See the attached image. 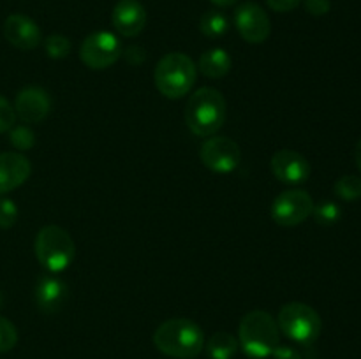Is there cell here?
Here are the masks:
<instances>
[{"mask_svg": "<svg viewBox=\"0 0 361 359\" xmlns=\"http://www.w3.org/2000/svg\"><path fill=\"white\" fill-rule=\"evenodd\" d=\"M303 0H267L268 7L275 13H291L302 4Z\"/></svg>", "mask_w": 361, "mask_h": 359, "instance_id": "28", "label": "cell"}, {"mask_svg": "<svg viewBox=\"0 0 361 359\" xmlns=\"http://www.w3.org/2000/svg\"><path fill=\"white\" fill-rule=\"evenodd\" d=\"M18 220V206L13 199L0 197V229H11Z\"/></svg>", "mask_w": 361, "mask_h": 359, "instance_id": "25", "label": "cell"}, {"mask_svg": "<svg viewBox=\"0 0 361 359\" xmlns=\"http://www.w3.org/2000/svg\"><path fill=\"white\" fill-rule=\"evenodd\" d=\"M44 49L49 58L62 60L71 53V41L66 35L51 34L44 39Z\"/></svg>", "mask_w": 361, "mask_h": 359, "instance_id": "22", "label": "cell"}, {"mask_svg": "<svg viewBox=\"0 0 361 359\" xmlns=\"http://www.w3.org/2000/svg\"><path fill=\"white\" fill-rule=\"evenodd\" d=\"M334 192L342 201L361 199V178L355 175L342 176L335 182Z\"/></svg>", "mask_w": 361, "mask_h": 359, "instance_id": "20", "label": "cell"}, {"mask_svg": "<svg viewBox=\"0 0 361 359\" xmlns=\"http://www.w3.org/2000/svg\"><path fill=\"white\" fill-rule=\"evenodd\" d=\"M201 162L207 165L210 171L228 175L233 172L240 165L242 160V151L236 141L226 136L208 137L203 143L200 151Z\"/></svg>", "mask_w": 361, "mask_h": 359, "instance_id": "9", "label": "cell"}, {"mask_svg": "<svg viewBox=\"0 0 361 359\" xmlns=\"http://www.w3.org/2000/svg\"><path fill=\"white\" fill-rule=\"evenodd\" d=\"M154 80L164 97L180 99L189 94L196 83V65L185 53H168L155 65Z\"/></svg>", "mask_w": 361, "mask_h": 359, "instance_id": "4", "label": "cell"}, {"mask_svg": "<svg viewBox=\"0 0 361 359\" xmlns=\"http://www.w3.org/2000/svg\"><path fill=\"white\" fill-rule=\"evenodd\" d=\"M314 201L305 190H286L271 204V218L279 225L295 227L312 215Z\"/></svg>", "mask_w": 361, "mask_h": 359, "instance_id": "8", "label": "cell"}, {"mask_svg": "<svg viewBox=\"0 0 361 359\" xmlns=\"http://www.w3.org/2000/svg\"><path fill=\"white\" fill-rule=\"evenodd\" d=\"M270 168L275 178L288 185H300L310 176L309 160L295 150L275 151L270 160Z\"/></svg>", "mask_w": 361, "mask_h": 359, "instance_id": "12", "label": "cell"}, {"mask_svg": "<svg viewBox=\"0 0 361 359\" xmlns=\"http://www.w3.org/2000/svg\"><path fill=\"white\" fill-rule=\"evenodd\" d=\"M0 305H2V294H0Z\"/></svg>", "mask_w": 361, "mask_h": 359, "instance_id": "32", "label": "cell"}, {"mask_svg": "<svg viewBox=\"0 0 361 359\" xmlns=\"http://www.w3.org/2000/svg\"><path fill=\"white\" fill-rule=\"evenodd\" d=\"M122 42L108 30L92 32L80 46V58L88 69L104 70L115 65L122 56Z\"/></svg>", "mask_w": 361, "mask_h": 359, "instance_id": "7", "label": "cell"}, {"mask_svg": "<svg viewBox=\"0 0 361 359\" xmlns=\"http://www.w3.org/2000/svg\"><path fill=\"white\" fill-rule=\"evenodd\" d=\"M51 111L49 94L41 87H25L18 92L14 113L23 123H41Z\"/></svg>", "mask_w": 361, "mask_h": 359, "instance_id": "11", "label": "cell"}, {"mask_svg": "<svg viewBox=\"0 0 361 359\" xmlns=\"http://www.w3.org/2000/svg\"><path fill=\"white\" fill-rule=\"evenodd\" d=\"M226 120V99L217 88H197L185 104V123L190 132L212 137L221 130Z\"/></svg>", "mask_w": 361, "mask_h": 359, "instance_id": "2", "label": "cell"}, {"mask_svg": "<svg viewBox=\"0 0 361 359\" xmlns=\"http://www.w3.org/2000/svg\"><path fill=\"white\" fill-rule=\"evenodd\" d=\"M14 125H16L14 106H11V102L4 95H0V134L9 132Z\"/></svg>", "mask_w": 361, "mask_h": 359, "instance_id": "26", "label": "cell"}, {"mask_svg": "<svg viewBox=\"0 0 361 359\" xmlns=\"http://www.w3.org/2000/svg\"><path fill=\"white\" fill-rule=\"evenodd\" d=\"M4 37L7 39L9 44L18 49H23V51L35 49L42 41L41 28L32 18L25 16V14H11L6 18Z\"/></svg>", "mask_w": 361, "mask_h": 359, "instance_id": "14", "label": "cell"}, {"mask_svg": "<svg viewBox=\"0 0 361 359\" xmlns=\"http://www.w3.org/2000/svg\"><path fill=\"white\" fill-rule=\"evenodd\" d=\"M277 324L281 333H284L289 340L302 345L316 341L321 334V327H323L319 313L312 306L300 301H293L282 306L277 317Z\"/></svg>", "mask_w": 361, "mask_h": 359, "instance_id": "6", "label": "cell"}, {"mask_svg": "<svg viewBox=\"0 0 361 359\" xmlns=\"http://www.w3.org/2000/svg\"><path fill=\"white\" fill-rule=\"evenodd\" d=\"M35 257L49 273H62L76 257V245L66 229L44 225L35 236Z\"/></svg>", "mask_w": 361, "mask_h": 359, "instance_id": "5", "label": "cell"}, {"mask_svg": "<svg viewBox=\"0 0 361 359\" xmlns=\"http://www.w3.org/2000/svg\"><path fill=\"white\" fill-rule=\"evenodd\" d=\"M210 2L214 4L215 7H231V6H235L238 0H210Z\"/></svg>", "mask_w": 361, "mask_h": 359, "instance_id": "30", "label": "cell"}, {"mask_svg": "<svg viewBox=\"0 0 361 359\" xmlns=\"http://www.w3.org/2000/svg\"><path fill=\"white\" fill-rule=\"evenodd\" d=\"M233 60L222 48H212L200 56V70L204 77L221 80L231 70Z\"/></svg>", "mask_w": 361, "mask_h": 359, "instance_id": "17", "label": "cell"}, {"mask_svg": "<svg viewBox=\"0 0 361 359\" xmlns=\"http://www.w3.org/2000/svg\"><path fill=\"white\" fill-rule=\"evenodd\" d=\"M32 164L20 151L0 153V196L23 185L30 178Z\"/></svg>", "mask_w": 361, "mask_h": 359, "instance_id": "15", "label": "cell"}, {"mask_svg": "<svg viewBox=\"0 0 361 359\" xmlns=\"http://www.w3.org/2000/svg\"><path fill=\"white\" fill-rule=\"evenodd\" d=\"M305 11L312 16H324L330 13L331 9V0H303Z\"/></svg>", "mask_w": 361, "mask_h": 359, "instance_id": "27", "label": "cell"}, {"mask_svg": "<svg viewBox=\"0 0 361 359\" xmlns=\"http://www.w3.org/2000/svg\"><path fill=\"white\" fill-rule=\"evenodd\" d=\"M35 305L41 312L55 313L66 305L67 301V285L62 278L53 275H44L37 280L34 291Z\"/></svg>", "mask_w": 361, "mask_h": 359, "instance_id": "16", "label": "cell"}, {"mask_svg": "<svg viewBox=\"0 0 361 359\" xmlns=\"http://www.w3.org/2000/svg\"><path fill=\"white\" fill-rule=\"evenodd\" d=\"M148 14L140 0H118L111 11L113 28L122 37H136L147 27Z\"/></svg>", "mask_w": 361, "mask_h": 359, "instance_id": "13", "label": "cell"}, {"mask_svg": "<svg viewBox=\"0 0 361 359\" xmlns=\"http://www.w3.org/2000/svg\"><path fill=\"white\" fill-rule=\"evenodd\" d=\"M9 143L20 151L30 150L35 144V134L28 125H14L9 130Z\"/></svg>", "mask_w": 361, "mask_h": 359, "instance_id": "23", "label": "cell"}, {"mask_svg": "<svg viewBox=\"0 0 361 359\" xmlns=\"http://www.w3.org/2000/svg\"><path fill=\"white\" fill-rule=\"evenodd\" d=\"M200 30L208 39H221L228 34L229 20L221 11H207L200 20Z\"/></svg>", "mask_w": 361, "mask_h": 359, "instance_id": "19", "label": "cell"}, {"mask_svg": "<svg viewBox=\"0 0 361 359\" xmlns=\"http://www.w3.org/2000/svg\"><path fill=\"white\" fill-rule=\"evenodd\" d=\"M312 215L314 218H316L317 224L334 225L341 220L342 211H341V206H338L337 203H334V201H323V203H319L317 206L314 204Z\"/></svg>", "mask_w": 361, "mask_h": 359, "instance_id": "21", "label": "cell"}, {"mask_svg": "<svg viewBox=\"0 0 361 359\" xmlns=\"http://www.w3.org/2000/svg\"><path fill=\"white\" fill-rule=\"evenodd\" d=\"M238 344L249 358L264 359L281 345V329L277 319L264 310H252L240 320Z\"/></svg>", "mask_w": 361, "mask_h": 359, "instance_id": "3", "label": "cell"}, {"mask_svg": "<svg viewBox=\"0 0 361 359\" xmlns=\"http://www.w3.org/2000/svg\"><path fill=\"white\" fill-rule=\"evenodd\" d=\"M18 344L16 326L9 319L0 315V352H7Z\"/></svg>", "mask_w": 361, "mask_h": 359, "instance_id": "24", "label": "cell"}, {"mask_svg": "<svg viewBox=\"0 0 361 359\" xmlns=\"http://www.w3.org/2000/svg\"><path fill=\"white\" fill-rule=\"evenodd\" d=\"M235 25L243 41L250 44H261L270 37V18L267 11L256 2H243L236 7Z\"/></svg>", "mask_w": 361, "mask_h": 359, "instance_id": "10", "label": "cell"}, {"mask_svg": "<svg viewBox=\"0 0 361 359\" xmlns=\"http://www.w3.org/2000/svg\"><path fill=\"white\" fill-rule=\"evenodd\" d=\"M204 333L194 320L169 319L154 333V344L162 354L176 359H192L204 348Z\"/></svg>", "mask_w": 361, "mask_h": 359, "instance_id": "1", "label": "cell"}, {"mask_svg": "<svg viewBox=\"0 0 361 359\" xmlns=\"http://www.w3.org/2000/svg\"><path fill=\"white\" fill-rule=\"evenodd\" d=\"M270 358L271 359H302V354H300L296 348L289 347V345H279Z\"/></svg>", "mask_w": 361, "mask_h": 359, "instance_id": "29", "label": "cell"}, {"mask_svg": "<svg viewBox=\"0 0 361 359\" xmlns=\"http://www.w3.org/2000/svg\"><path fill=\"white\" fill-rule=\"evenodd\" d=\"M204 345H207V352L212 359H233L240 347L238 338L228 331L214 333L208 338V341H204Z\"/></svg>", "mask_w": 361, "mask_h": 359, "instance_id": "18", "label": "cell"}, {"mask_svg": "<svg viewBox=\"0 0 361 359\" xmlns=\"http://www.w3.org/2000/svg\"><path fill=\"white\" fill-rule=\"evenodd\" d=\"M355 160H356V165H358V171L361 172V137L358 143H356V148H355Z\"/></svg>", "mask_w": 361, "mask_h": 359, "instance_id": "31", "label": "cell"}]
</instances>
